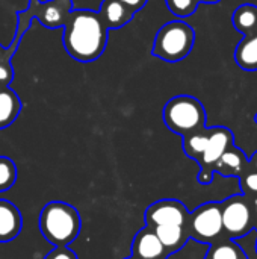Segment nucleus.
I'll use <instances>...</instances> for the list:
<instances>
[{"instance_id":"1","label":"nucleus","mask_w":257,"mask_h":259,"mask_svg":"<svg viewBox=\"0 0 257 259\" xmlns=\"http://www.w3.org/2000/svg\"><path fill=\"white\" fill-rule=\"evenodd\" d=\"M64 47L79 62H92L101 56L108 44V27L98 12L71 9L64 24Z\"/></svg>"},{"instance_id":"2","label":"nucleus","mask_w":257,"mask_h":259,"mask_svg":"<svg viewBox=\"0 0 257 259\" xmlns=\"http://www.w3.org/2000/svg\"><path fill=\"white\" fill-rule=\"evenodd\" d=\"M80 225L77 209L65 202H50L39 214V231L56 247L74 241L79 237Z\"/></svg>"},{"instance_id":"3","label":"nucleus","mask_w":257,"mask_h":259,"mask_svg":"<svg viewBox=\"0 0 257 259\" xmlns=\"http://www.w3.org/2000/svg\"><path fill=\"white\" fill-rule=\"evenodd\" d=\"M164 123L171 132L185 137L206 127V109L194 96H176L164 106Z\"/></svg>"},{"instance_id":"4","label":"nucleus","mask_w":257,"mask_h":259,"mask_svg":"<svg viewBox=\"0 0 257 259\" xmlns=\"http://www.w3.org/2000/svg\"><path fill=\"white\" fill-rule=\"evenodd\" d=\"M194 42V29L182 20H174L168 21L158 30L151 53L162 61L179 62L191 53Z\"/></svg>"},{"instance_id":"5","label":"nucleus","mask_w":257,"mask_h":259,"mask_svg":"<svg viewBox=\"0 0 257 259\" xmlns=\"http://www.w3.org/2000/svg\"><path fill=\"white\" fill-rule=\"evenodd\" d=\"M223 229L230 240L242 238L254 229L253 203L248 196H232L221 203Z\"/></svg>"},{"instance_id":"6","label":"nucleus","mask_w":257,"mask_h":259,"mask_svg":"<svg viewBox=\"0 0 257 259\" xmlns=\"http://www.w3.org/2000/svg\"><path fill=\"white\" fill-rule=\"evenodd\" d=\"M188 235L200 243H215L221 238L223 219L220 203H204L189 214L186 223Z\"/></svg>"},{"instance_id":"7","label":"nucleus","mask_w":257,"mask_h":259,"mask_svg":"<svg viewBox=\"0 0 257 259\" xmlns=\"http://www.w3.org/2000/svg\"><path fill=\"white\" fill-rule=\"evenodd\" d=\"M189 212L186 206L173 199L159 200L150 205L144 214L145 223L148 228H156L162 225H177V226H186Z\"/></svg>"},{"instance_id":"8","label":"nucleus","mask_w":257,"mask_h":259,"mask_svg":"<svg viewBox=\"0 0 257 259\" xmlns=\"http://www.w3.org/2000/svg\"><path fill=\"white\" fill-rule=\"evenodd\" d=\"M71 9H73L71 0H50L45 3L39 0H30L27 8L32 18H38L42 26L50 29L64 27Z\"/></svg>"},{"instance_id":"9","label":"nucleus","mask_w":257,"mask_h":259,"mask_svg":"<svg viewBox=\"0 0 257 259\" xmlns=\"http://www.w3.org/2000/svg\"><path fill=\"white\" fill-rule=\"evenodd\" d=\"M209 141L208 146L203 152V155L200 156V159L197 161L201 167V170H212V167L215 165V162L223 156V153L230 149L233 144V132L224 126H215V127H209Z\"/></svg>"},{"instance_id":"10","label":"nucleus","mask_w":257,"mask_h":259,"mask_svg":"<svg viewBox=\"0 0 257 259\" xmlns=\"http://www.w3.org/2000/svg\"><path fill=\"white\" fill-rule=\"evenodd\" d=\"M170 253L165 250L151 228L141 229L132 243V256L136 259H167Z\"/></svg>"},{"instance_id":"11","label":"nucleus","mask_w":257,"mask_h":259,"mask_svg":"<svg viewBox=\"0 0 257 259\" xmlns=\"http://www.w3.org/2000/svg\"><path fill=\"white\" fill-rule=\"evenodd\" d=\"M23 226V219L18 211V208L5 200L0 199V243H9L15 240Z\"/></svg>"},{"instance_id":"12","label":"nucleus","mask_w":257,"mask_h":259,"mask_svg":"<svg viewBox=\"0 0 257 259\" xmlns=\"http://www.w3.org/2000/svg\"><path fill=\"white\" fill-rule=\"evenodd\" d=\"M248 167H250V161H248L247 155L241 149L232 146L215 162L212 170H214V173H220L221 176H227V178L229 176H236V178L239 176L241 178Z\"/></svg>"},{"instance_id":"13","label":"nucleus","mask_w":257,"mask_h":259,"mask_svg":"<svg viewBox=\"0 0 257 259\" xmlns=\"http://www.w3.org/2000/svg\"><path fill=\"white\" fill-rule=\"evenodd\" d=\"M98 14L108 30L124 27L135 15V12L130 8H127L118 0H103Z\"/></svg>"},{"instance_id":"14","label":"nucleus","mask_w":257,"mask_h":259,"mask_svg":"<svg viewBox=\"0 0 257 259\" xmlns=\"http://www.w3.org/2000/svg\"><path fill=\"white\" fill-rule=\"evenodd\" d=\"M153 231L168 253H174V252L180 250L189 238L186 226L162 225V226L153 228Z\"/></svg>"},{"instance_id":"15","label":"nucleus","mask_w":257,"mask_h":259,"mask_svg":"<svg viewBox=\"0 0 257 259\" xmlns=\"http://www.w3.org/2000/svg\"><path fill=\"white\" fill-rule=\"evenodd\" d=\"M21 111V102L15 91L5 87L0 90V129L11 126Z\"/></svg>"},{"instance_id":"16","label":"nucleus","mask_w":257,"mask_h":259,"mask_svg":"<svg viewBox=\"0 0 257 259\" xmlns=\"http://www.w3.org/2000/svg\"><path fill=\"white\" fill-rule=\"evenodd\" d=\"M235 62L245 71L257 70V33L244 36L235 49Z\"/></svg>"},{"instance_id":"17","label":"nucleus","mask_w":257,"mask_h":259,"mask_svg":"<svg viewBox=\"0 0 257 259\" xmlns=\"http://www.w3.org/2000/svg\"><path fill=\"white\" fill-rule=\"evenodd\" d=\"M233 27L239 30L244 36L257 33V6L251 3H244L235 9L232 17Z\"/></svg>"},{"instance_id":"18","label":"nucleus","mask_w":257,"mask_h":259,"mask_svg":"<svg viewBox=\"0 0 257 259\" xmlns=\"http://www.w3.org/2000/svg\"><path fill=\"white\" fill-rule=\"evenodd\" d=\"M209 127H203L197 132L188 134L183 137V150L186 153V156L198 161L200 156L203 155L208 141H209Z\"/></svg>"},{"instance_id":"19","label":"nucleus","mask_w":257,"mask_h":259,"mask_svg":"<svg viewBox=\"0 0 257 259\" xmlns=\"http://www.w3.org/2000/svg\"><path fill=\"white\" fill-rule=\"evenodd\" d=\"M208 259H247L244 250L233 241H221L214 246Z\"/></svg>"},{"instance_id":"20","label":"nucleus","mask_w":257,"mask_h":259,"mask_svg":"<svg viewBox=\"0 0 257 259\" xmlns=\"http://www.w3.org/2000/svg\"><path fill=\"white\" fill-rule=\"evenodd\" d=\"M17 181V167L12 159L0 156V193L8 191Z\"/></svg>"},{"instance_id":"21","label":"nucleus","mask_w":257,"mask_h":259,"mask_svg":"<svg viewBox=\"0 0 257 259\" xmlns=\"http://www.w3.org/2000/svg\"><path fill=\"white\" fill-rule=\"evenodd\" d=\"M165 3H167L168 9L176 17H180V18L192 15L200 5L198 0H165Z\"/></svg>"},{"instance_id":"22","label":"nucleus","mask_w":257,"mask_h":259,"mask_svg":"<svg viewBox=\"0 0 257 259\" xmlns=\"http://www.w3.org/2000/svg\"><path fill=\"white\" fill-rule=\"evenodd\" d=\"M241 187L245 196H256L257 197V171L248 167L244 175L241 176Z\"/></svg>"},{"instance_id":"23","label":"nucleus","mask_w":257,"mask_h":259,"mask_svg":"<svg viewBox=\"0 0 257 259\" xmlns=\"http://www.w3.org/2000/svg\"><path fill=\"white\" fill-rule=\"evenodd\" d=\"M45 259H77V256L74 252L67 249V246H61V247H56L55 250H52L45 256Z\"/></svg>"},{"instance_id":"24","label":"nucleus","mask_w":257,"mask_h":259,"mask_svg":"<svg viewBox=\"0 0 257 259\" xmlns=\"http://www.w3.org/2000/svg\"><path fill=\"white\" fill-rule=\"evenodd\" d=\"M118 2H121L123 5H126L127 8H130L133 12H138V11H141L147 5L148 0H118Z\"/></svg>"},{"instance_id":"25","label":"nucleus","mask_w":257,"mask_h":259,"mask_svg":"<svg viewBox=\"0 0 257 259\" xmlns=\"http://www.w3.org/2000/svg\"><path fill=\"white\" fill-rule=\"evenodd\" d=\"M212 179H214V171H211V170H200V173H198V182L200 184L208 185V184L212 182Z\"/></svg>"},{"instance_id":"26","label":"nucleus","mask_w":257,"mask_h":259,"mask_svg":"<svg viewBox=\"0 0 257 259\" xmlns=\"http://www.w3.org/2000/svg\"><path fill=\"white\" fill-rule=\"evenodd\" d=\"M253 214H254V228L257 229V197L253 200Z\"/></svg>"},{"instance_id":"27","label":"nucleus","mask_w":257,"mask_h":259,"mask_svg":"<svg viewBox=\"0 0 257 259\" xmlns=\"http://www.w3.org/2000/svg\"><path fill=\"white\" fill-rule=\"evenodd\" d=\"M250 167H251V168H254V170L257 171V152L253 155V156H251V159H250Z\"/></svg>"},{"instance_id":"28","label":"nucleus","mask_w":257,"mask_h":259,"mask_svg":"<svg viewBox=\"0 0 257 259\" xmlns=\"http://www.w3.org/2000/svg\"><path fill=\"white\" fill-rule=\"evenodd\" d=\"M200 3H209V5H212V3H218V2H221V0H198Z\"/></svg>"},{"instance_id":"29","label":"nucleus","mask_w":257,"mask_h":259,"mask_svg":"<svg viewBox=\"0 0 257 259\" xmlns=\"http://www.w3.org/2000/svg\"><path fill=\"white\" fill-rule=\"evenodd\" d=\"M254 121H256V124H257V114H256V117H254Z\"/></svg>"},{"instance_id":"30","label":"nucleus","mask_w":257,"mask_h":259,"mask_svg":"<svg viewBox=\"0 0 257 259\" xmlns=\"http://www.w3.org/2000/svg\"><path fill=\"white\" fill-rule=\"evenodd\" d=\"M127 259H136V258H133V256H130V258H127Z\"/></svg>"},{"instance_id":"31","label":"nucleus","mask_w":257,"mask_h":259,"mask_svg":"<svg viewBox=\"0 0 257 259\" xmlns=\"http://www.w3.org/2000/svg\"><path fill=\"white\" fill-rule=\"evenodd\" d=\"M256 249H257V243H256Z\"/></svg>"}]
</instances>
